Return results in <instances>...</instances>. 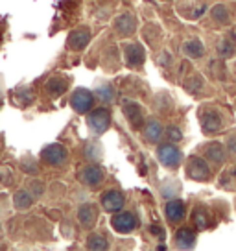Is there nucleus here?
<instances>
[{
  "label": "nucleus",
  "instance_id": "f257e3e1",
  "mask_svg": "<svg viewBox=\"0 0 236 251\" xmlns=\"http://www.w3.org/2000/svg\"><path fill=\"white\" fill-rule=\"evenodd\" d=\"M87 126H89V129L96 135L105 133L111 126V111L107 109V107L91 109L89 115H87Z\"/></svg>",
  "mask_w": 236,
  "mask_h": 251
},
{
  "label": "nucleus",
  "instance_id": "f03ea898",
  "mask_svg": "<svg viewBox=\"0 0 236 251\" xmlns=\"http://www.w3.org/2000/svg\"><path fill=\"white\" fill-rule=\"evenodd\" d=\"M111 226L120 235H129L139 227V216L133 211H118L111 218Z\"/></svg>",
  "mask_w": 236,
  "mask_h": 251
},
{
  "label": "nucleus",
  "instance_id": "7ed1b4c3",
  "mask_svg": "<svg viewBox=\"0 0 236 251\" xmlns=\"http://www.w3.org/2000/svg\"><path fill=\"white\" fill-rule=\"evenodd\" d=\"M157 159L159 163L166 168H175V166L181 165L183 151L172 142H166V144H161L157 148Z\"/></svg>",
  "mask_w": 236,
  "mask_h": 251
},
{
  "label": "nucleus",
  "instance_id": "20e7f679",
  "mask_svg": "<svg viewBox=\"0 0 236 251\" xmlns=\"http://www.w3.org/2000/svg\"><path fill=\"white\" fill-rule=\"evenodd\" d=\"M41 157H43V161L50 166H63L65 163L69 161V150L65 148L63 144L54 142V144H48V146L43 148Z\"/></svg>",
  "mask_w": 236,
  "mask_h": 251
},
{
  "label": "nucleus",
  "instance_id": "39448f33",
  "mask_svg": "<svg viewBox=\"0 0 236 251\" xmlns=\"http://www.w3.org/2000/svg\"><path fill=\"white\" fill-rule=\"evenodd\" d=\"M71 105L76 113L85 115V113H89V111L93 109V105H94V93H91L89 89L79 87V89H76V91L72 93Z\"/></svg>",
  "mask_w": 236,
  "mask_h": 251
},
{
  "label": "nucleus",
  "instance_id": "423d86ee",
  "mask_svg": "<svg viewBox=\"0 0 236 251\" xmlns=\"http://www.w3.org/2000/svg\"><path fill=\"white\" fill-rule=\"evenodd\" d=\"M187 176L194 181L211 179V166L207 165V161L203 157H189V161H187Z\"/></svg>",
  "mask_w": 236,
  "mask_h": 251
},
{
  "label": "nucleus",
  "instance_id": "0eeeda50",
  "mask_svg": "<svg viewBox=\"0 0 236 251\" xmlns=\"http://www.w3.org/2000/svg\"><path fill=\"white\" fill-rule=\"evenodd\" d=\"M100 201H102V207L105 212H118L124 209V205H126V196H124V192H120L117 188H109V190H105L102 196H100Z\"/></svg>",
  "mask_w": 236,
  "mask_h": 251
},
{
  "label": "nucleus",
  "instance_id": "6e6552de",
  "mask_svg": "<svg viewBox=\"0 0 236 251\" xmlns=\"http://www.w3.org/2000/svg\"><path fill=\"white\" fill-rule=\"evenodd\" d=\"M199 118H201V129L209 135L218 133V131L223 129V126H225L223 124V117L220 115V111L216 109H205Z\"/></svg>",
  "mask_w": 236,
  "mask_h": 251
},
{
  "label": "nucleus",
  "instance_id": "1a4fd4ad",
  "mask_svg": "<svg viewBox=\"0 0 236 251\" xmlns=\"http://www.w3.org/2000/svg\"><path fill=\"white\" fill-rule=\"evenodd\" d=\"M78 177H79V181L85 185V187L94 188V187H98V185L102 183L103 170L98 165H89V166H85L81 172H79Z\"/></svg>",
  "mask_w": 236,
  "mask_h": 251
},
{
  "label": "nucleus",
  "instance_id": "9d476101",
  "mask_svg": "<svg viewBox=\"0 0 236 251\" xmlns=\"http://www.w3.org/2000/svg\"><path fill=\"white\" fill-rule=\"evenodd\" d=\"M89 41H91V30L89 28H76L71 31L67 45L71 50H83L89 45Z\"/></svg>",
  "mask_w": 236,
  "mask_h": 251
},
{
  "label": "nucleus",
  "instance_id": "9b49d317",
  "mask_svg": "<svg viewBox=\"0 0 236 251\" xmlns=\"http://www.w3.org/2000/svg\"><path fill=\"white\" fill-rule=\"evenodd\" d=\"M165 212L170 224H181L187 216V209H185V203L181 200H170L165 207Z\"/></svg>",
  "mask_w": 236,
  "mask_h": 251
},
{
  "label": "nucleus",
  "instance_id": "f8f14e48",
  "mask_svg": "<svg viewBox=\"0 0 236 251\" xmlns=\"http://www.w3.org/2000/svg\"><path fill=\"white\" fill-rule=\"evenodd\" d=\"M173 240L179 250H192L196 246V233L190 227H179L173 235Z\"/></svg>",
  "mask_w": 236,
  "mask_h": 251
},
{
  "label": "nucleus",
  "instance_id": "ddd939ff",
  "mask_svg": "<svg viewBox=\"0 0 236 251\" xmlns=\"http://www.w3.org/2000/svg\"><path fill=\"white\" fill-rule=\"evenodd\" d=\"M115 31H117L118 35H122V37H127V35H131L137 28V23H135V17L133 13H122V15L118 17L117 21H115Z\"/></svg>",
  "mask_w": 236,
  "mask_h": 251
},
{
  "label": "nucleus",
  "instance_id": "4468645a",
  "mask_svg": "<svg viewBox=\"0 0 236 251\" xmlns=\"http://www.w3.org/2000/svg\"><path fill=\"white\" fill-rule=\"evenodd\" d=\"M163 133H165V127L163 124L155 120V118H151L148 122H144V127H142V135H144V141L148 142H159L163 139Z\"/></svg>",
  "mask_w": 236,
  "mask_h": 251
},
{
  "label": "nucleus",
  "instance_id": "2eb2a0df",
  "mask_svg": "<svg viewBox=\"0 0 236 251\" xmlns=\"http://www.w3.org/2000/svg\"><path fill=\"white\" fill-rule=\"evenodd\" d=\"M78 220L83 227H94L96 220H98V209L93 203H83L78 209Z\"/></svg>",
  "mask_w": 236,
  "mask_h": 251
},
{
  "label": "nucleus",
  "instance_id": "dca6fc26",
  "mask_svg": "<svg viewBox=\"0 0 236 251\" xmlns=\"http://www.w3.org/2000/svg\"><path fill=\"white\" fill-rule=\"evenodd\" d=\"M124 115H126L127 122L131 127H141L144 124V115H142V107L137 102L124 103Z\"/></svg>",
  "mask_w": 236,
  "mask_h": 251
},
{
  "label": "nucleus",
  "instance_id": "f3484780",
  "mask_svg": "<svg viewBox=\"0 0 236 251\" xmlns=\"http://www.w3.org/2000/svg\"><path fill=\"white\" fill-rule=\"evenodd\" d=\"M205 155H207V159H211L212 163H216V165H220V163H225V157H227V153H225V146H221V142H209V144H205Z\"/></svg>",
  "mask_w": 236,
  "mask_h": 251
},
{
  "label": "nucleus",
  "instance_id": "a211bd4d",
  "mask_svg": "<svg viewBox=\"0 0 236 251\" xmlns=\"http://www.w3.org/2000/svg\"><path fill=\"white\" fill-rule=\"evenodd\" d=\"M126 63L129 67H141L144 63V48L139 43H131L126 47Z\"/></svg>",
  "mask_w": 236,
  "mask_h": 251
},
{
  "label": "nucleus",
  "instance_id": "6ab92c4d",
  "mask_svg": "<svg viewBox=\"0 0 236 251\" xmlns=\"http://www.w3.org/2000/svg\"><path fill=\"white\" fill-rule=\"evenodd\" d=\"M69 89V79L67 78H61V76H54V78H50L47 81V93L52 96V98H57V96H61Z\"/></svg>",
  "mask_w": 236,
  "mask_h": 251
},
{
  "label": "nucleus",
  "instance_id": "aec40b11",
  "mask_svg": "<svg viewBox=\"0 0 236 251\" xmlns=\"http://www.w3.org/2000/svg\"><path fill=\"white\" fill-rule=\"evenodd\" d=\"M33 203V194L30 190H17L15 196H13V205H15L17 211H26L30 209Z\"/></svg>",
  "mask_w": 236,
  "mask_h": 251
},
{
  "label": "nucleus",
  "instance_id": "412c9836",
  "mask_svg": "<svg viewBox=\"0 0 236 251\" xmlns=\"http://www.w3.org/2000/svg\"><path fill=\"white\" fill-rule=\"evenodd\" d=\"M183 52L190 59H197V57H201L205 54V47L201 45L199 39H189L183 45Z\"/></svg>",
  "mask_w": 236,
  "mask_h": 251
},
{
  "label": "nucleus",
  "instance_id": "4be33fe9",
  "mask_svg": "<svg viewBox=\"0 0 236 251\" xmlns=\"http://www.w3.org/2000/svg\"><path fill=\"white\" fill-rule=\"evenodd\" d=\"M102 144L98 141H89L85 144V148H83V155H85V159H89V161H93V163H96V161H100L102 159Z\"/></svg>",
  "mask_w": 236,
  "mask_h": 251
},
{
  "label": "nucleus",
  "instance_id": "5701e85b",
  "mask_svg": "<svg viewBox=\"0 0 236 251\" xmlns=\"http://www.w3.org/2000/svg\"><path fill=\"white\" fill-rule=\"evenodd\" d=\"M94 94H96V98H100L103 103H111L113 100H115V89H113V85H111L109 81L98 83Z\"/></svg>",
  "mask_w": 236,
  "mask_h": 251
},
{
  "label": "nucleus",
  "instance_id": "b1692460",
  "mask_svg": "<svg viewBox=\"0 0 236 251\" xmlns=\"http://www.w3.org/2000/svg\"><path fill=\"white\" fill-rule=\"evenodd\" d=\"M87 248L89 250H107L109 244H107V238L102 233H91L87 236Z\"/></svg>",
  "mask_w": 236,
  "mask_h": 251
},
{
  "label": "nucleus",
  "instance_id": "393cba45",
  "mask_svg": "<svg viewBox=\"0 0 236 251\" xmlns=\"http://www.w3.org/2000/svg\"><path fill=\"white\" fill-rule=\"evenodd\" d=\"M192 224L196 229H205L207 227V211L203 207H197L194 214H192Z\"/></svg>",
  "mask_w": 236,
  "mask_h": 251
},
{
  "label": "nucleus",
  "instance_id": "a878e982",
  "mask_svg": "<svg viewBox=\"0 0 236 251\" xmlns=\"http://www.w3.org/2000/svg\"><path fill=\"white\" fill-rule=\"evenodd\" d=\"M216 48H218V55L223 57V59H227V57H233V55H235V47H233V43L227 39H221Z\"/></svg>",
  "mask_w": 236,
  "mask_h": 251
},
{
  "label": "nucleus",
  "instance_id": "bb28decb",
  "mask_svg": "<svg viewBox=\"0 0 236 251\" xmlns=\"http://www.w3.org/2000/svg\"><path fill=\"white\" fill-rule=\"evenodd\" d=\"M211 15H212V19L218 24H227L229 23V11H227V8H225V6H221V4L214 6Z\"/></svg>",
  "mask_w": 236,
  "mask_h": 251
},
{
  "label": "nucleus",
  "instance_id": "cd10ccee",
  "mask_svg": "<svg viewBox=\"0 0 236 251\" xmlns=\"http://www.w3.org/2000/svg\"><path fill=\"white\" fill-rule=\"evenodd\" d=\"M21 166H23V170L26 174H37V163L33 161L32 157H24L21 161Z\"/></svg>",
  "mask_w": 236,
  "mask_h": 251
},
{
  "label": "nucleus",
  "instance_id": "c85d7f7f",
  "mask_svg": "<svg viewBox=\"0 0 236 251\" xmlns=\"http://www.w3.org/2000/svg\"><path fill=\"white\" fill-rule=\"evenodd\" d=\"M166 135H168V139H170L172 142H179L183 139L181 129H179L177 126H170V127L166 129Z\"/></svg>",
  "mask_w": 236,
  "mask_h": 251
},
{
  "label": "nucleus",
  "instance_id": "c756f323",
  "mask_svg": "<svg viewBox=\"0 0 236 251\" xmlns=\"http://www.w3.org/2000/svg\"><path fill=\"white\" fill-rule=\"evenodd\" d=\"M43 190H45V187H43V183H41V181H32V194H33V198H39L41 194H43Z\"/></svg>",
  "mask_w": 236,
  "mask_h": 251
},
{
  "label": "nucleus",
  "instance_id": "7c9ffc66",
  "mask_svg": "<svg viewBox=\"0 0 236 251\" xmlns=\"http://www.w3.org/2000/svg\"><path fill=\"white\" fill-rule=\"evenodd\" d=\"M0 181H2L4 185H11V172H9L8 168L2 170V174H0Z\"/></svg>",
  "mask_w": 236,
  "mask_h": 251
},
{
  "label": "nucleus",
  "instance_id": "2f4dec72",
  "mask_svg": "<svg viewBox=\"0 0 236 251\" xmlns=\"http://www.w3.org/2000/svg\"><path fill=\"white\" fill-rule=\"evenodd\" d=\"M227 150H229V153H235V155H236V135H233V137L229 139Z\"/></svg>",
  "mask_w": 236,
  "mask_h": 251
}]
</instances>
